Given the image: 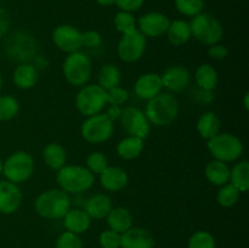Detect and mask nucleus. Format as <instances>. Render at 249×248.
Listing matches in <instances>:
<instances>
[{"instance_id": "13", "label": "nucleus", "mask_w": 249, "mask_h": 248, "mask_svg": "<svg viewBox=\"0 0 249 248\" xmlns=\"http://www.w3.org/2000/svg\"><path fill=\"white\" fill-rule=\"evenodd\" d=\"M170 21L160 12H148L139 18V31L145 36L158 38L167 33Z\"/></svg>"}, {"instance_id": "48", "label": "nucleus", "mask_w": 249, "mask_h": 248, "mask_svg": "<svg viewBox=\"0 0 249 248\" xmlns=\"http://www.w3.org/2000/svg\"><path fill=\"white\" fill-rule=\"evenodd\" d=\"M1 88H2V78L0 75V91H1Z\"/></svg>"}, {"instance_id": "29", "label": "nucleus", "mask_w": 249, "mask_h": 248, "mask_svg": "<svg viewBox=\"0 0 249 248\" xmlns=\"http://www.w3.org/2000/svg\"><path fill=\"white\" fill-rule=\"evenodd\" d=\"M230 184H232L240 192H247L249 189V163L241 160L230 169Z\"/></svg>"}, {"instance_id": "7", "label": "nucleus", "mask_w": 249, "mask_h": 248, "mask_svg": "<svg viewBox=\"0 0 249 248\" xmlns=\"http://www.w3.org/2000/svg\"><path fill=\"white\" fill-rule=\"evenodd\" d=\"M62 71L66 80L70 84L74 87H84L91 75V60L82 51L72 53L66 57Z\"/></svg>"}, {"instance_id": "28", "label": "nucleus", "mask_w": 249, "mask_h": 248, "mask_svg": "<svg viewBox=\"0 0 249 248\" xmlns=\"http://www.w3.org/2000/svg\"><path fill=\"white\" fill-rule=\"evenodd\" d=\"M195 79H196L197 85L201 88L202 90L206 91H212L218 85V72L215 68L212 67L208 63L201 65L196 71L195 74Z\"/></svg>"}, {"instance_id": "9", "label": "nucleus", "mask_w": 249, "mask_h": 248, "mask_svg": "<svg viewBox=\"0 0 249 248\" xmlns=\"http://www.w3.org/2000/svg\"><path fill=\"white\" fill-rule=\"evenodd\" d=\"M114 130L113 122L105 113L88 117L82 124L83 139L90 143H101L108 140Z\"/></svg>"}, {"instance_id": "4", "label": "nucleus", "mask_w": 249, "mask_h": 248, "mask_svg": "<svg viewBox=\"0 0 249 248\" xmlns=\"http://www.w3.org/2000/svg\"><path fill=\"white\" fill-rule=\"evenodd\" d=\"M207 147L214 159L225 163L237 160L242 156L245 148L240 138L229 133H219L218 135L208 140Z\"/></svg>"}, {"instance_id": "5", "label": "nucleus", "mask_w": 249, "mask_h": 248, "mask_svg": "<svg viewBox=\"0 0 249 248\" xmlns=\"http://www.w3.org/2000/svg\"><path fill=\"white\" fill-rule=\"evenodd\" d=\"M189 24L191 29V35L204 45L211 46L218 44L223 38V26L213 15L201 12L194 16L191 23Z\"/></svg>"}, {"instance_id": "3", "label": "nucleus", "mask_w": 249, "mask_h": 248, "mask_svg": "<svg viewBox=\"0 0 249 248\" xmlns=\"http://www.w3.org/2000/svg\"><path fill=\"white\" fill-rule=\"evenodd\" d=\"M94 174L82 165H65L58 169L56 181L67 194H82L94 185Z\"/></svg>"}, {"instance_id": "43", "label": "nucleus", "mask_w": 249, "mask_h": 248, "mask_svg": "<svg viewBox=\"0 0 249 248\" xmlns=\"http://www.w3.org/2000/svg\"><path fill=\"white\" fill-rule=\"evenodd\" d=\"M9 16H7L6 11L2 7H0V39L6 35L7 31H9Z\"/></svg>"}, {"instance_id": "38", "label": "nucleus", "mask_w": 249, "mask_h": 248, "mask_svg": "<svg viewBox=\"0 0 249 248\" xmlns=\"http://www.w3.org/2000/svg\"><path fill=\"white\" fill-rule=\"evenodd\" d=\"M99 242L102 248H121V233L111 229L105 230L100 233Z\"/></svg>"}, {"instance_id": "6", "label": "nucleus", "mask_w": 249, "mask_h": 248, "mask_svg": "<svg viewBox=\"0 0 249 248\" xmlns=\"http://www.w3.org/2000/svg\"><path fill=\"white\" fill-rule=\"evenodd\" d=\"M34 172V159L28 152L16 151L2 162V174L14 184H22L32 177Z\"/></svg>"}, {"instance_id": "30", "label": "nucleus", "mask_w": 249, "mask_h": 248, "mask_svg": "<svg viewBox=\"0 0 249 248\" xmlns=\"http://www.w3.org/2000/svg\"><path fill=\"white\" fill-rule=\"evenodd\" d=\"M121 71L118 70L117 66L111 65V63H107V65L102 66L99 72V75H97L99 85L101 88H104L106 91L118 87L121 84Z\"/></svg>"}, {"instance_id": "11", "label": "nucleus", "mask_w": 249, "mask_h": 248, "mask_svg": "<svg viewBox=\"0 0 249 248\" xmlns=\"http://www.w3.org/2000/svg\"><path fill=\"white\" fill-rule=\"evenodd\" d=\"M146 49V36L139 29L123 34L117 46L119 58L124 62H135L142 57Z\"/></svg>"}, {"instance_id": "16", "label": "nucleus", "mask_w": 249, "mask_h": 248, "mask_svg": "<svg viewBox=\"0 0 249 248\" xmlns=\"http://www.w3.org/2000/svg\"><path fill=\"white\" fill-rule=\"evenodd\" d=\"M155 238L151 231L143 228H130L121 233V248H153Z\"/></svg>"}, {"instance_id": "41", "label": "nucleus", "mask_w": 249, "mask_h": 248, "mask_svg": "<svg viewBox=\"0 0 249 248\" xmlns=\"http://www.w3.org/2000/svg\"><path fill=\"white\" fill-rule=\"evenodd\" d=\"M114 4H117V6L122 10V11L125 12H133L138 11L143 4V0H116Z\"/></svg>"}, {"instance_id": "17", "label": "nucleus", "mask_w": 249, "mask_h": 248, "mask_svg": "<svg viewBox=\"0 0 249 248\" xmlns=\"http://www.w3.org/2000/svg\"><path fill=\"white\" fill-rule=\"evenodd\" d=\"M162 79L157 73H146L138 78L134 85V91L140 99L151 100L162 91Z\"/></svg>"}, {"instance_id": "31", "label": "nucleus", "mask_w": 249, "mask_h": 248, "mask_svg": "<svg viewBox=\"0 0 249 248\" xmlns=\"http://www.w3.org/2000/svg\"><path fill=\"white\" fill-rule=\"evenodd\" d=\"M19 111V104L16 97L11 95L0 96V122H6L15 118Z\"/></svg>"}, {"instance_id": "45", "label": "nucleus", "mask_w": 249, "mask_h": 248, "mask_svg": "<svg viewBox=\"0 0 249 248\" xmlns=\"http://www.w3.org/2000/svg\"><path fill=\"white\" fill-rule=\"evenodd\" d=\"M96 1L99 2L100 5H102V6H111V5L114 4L116 0H96Z\"/></svg>"}, {"instance_id": "33", "label": "nucleus", "mask_w": 249, "mask_h": 248, "mask_svg": "<svg viewBox=\"0 0 249 248\" xmlns=\"http://www.w3.org/2000/svg\"><path fill=\"white\" fill-rule=\"evenodd\" d=\"M114 27L117 31L122 34L130 33V32L136 29V21L135 17L130 14V12L121 11L116 15L114 17Z\"/></svg>"}, {"instance_id": "25", "label": "nucleus", "mask_w": 249, "mask_h": 248, "mask_svg": "<svg viewBox=\"0 0 249 248\" xmlns=\"http://www.w3.org/2000/svg\"><path fill=\"white\" fill-rule=\"evenodd\" d=\"M168 40L175 46H181L185 43L189 41L191 38V29H190V24L186 21L182 19H175V21L170 22L169 27L167 31Z\"/></svg>"}, {"instance_id": "2", "label": "nucleus", "mask_w": 249, "mask_h": 248, "mask_svg": "<svg viewBox=\"0 0 249 248\" xmlns=\"http://www.w3.org/2000/svg\"><path fill=\"white\" fill-rule=\"evenodd\" d=\"M36 212L45 219H62L71 209V198L61 189H51L36 197Z\"/></svg>"}, {"instance_id": "18", "label": "nucleus", "mask_w": 249, "mask_h": 248, "mask_svg": "<svg viewBox=\"0 0 249 248\" xmlns=\"http://www.w3.org/2000/svg\"><path fill=\"white\" fill-rule=\"evenodd\" d=\"M128 174L119 167H107L100 174V182L105 190L111 192L121 191L128 184Z\"/></svg>"}, {"instance_id": "27", "label": "nucleus", "mask_w": 249, "mask_h": 248, "mask_svg": "<svg viewBox=\"0 0 249 248\" xmlns=\"http://www.w3.org/2000/svg\"><path fill=\"white\" fill-rule=\"evenodd\" d=\"M143 150V140L136 136H128L119 141L117 145V153L123 159H134L139 157Z\"/></svg>"}, {"instance_id": "15", "label": "nucleus", "mask_w": 249, "mask_h": 248, "mask_svg": "<svg viewBox=\"0 0 249 248\" xmlns=\"http://www.w3.org/2000/svg\"><path fill=\"white\" fill-rule=\"evenodd\" d=\"M160 79H162L163 87L167 88L168 90L173 92H180L190 85L191 75H190L189 70L186 67L177 65L168 68L160 75Z\"/></svg>"}, {"instance_id": "22", "label": "nucleus", "mask_w": 249, "mask_h": 248, "mask_svg": "<svg viewBox=\"0 0 249 248\" xmlns=\"http://www.w3.org/2000/svg\"><path fill=\"white\" fill-rule=\"evenodd\" d=\"M12 79L15 85L19 89H31L38 80V71L31 63H21L15 68Z\"/></svg>"}, {"instance_id": "26", "label": "nucleus", "mask_w": 249, "mask_h": 248, "mask_svg": "<svg viewBox=\"0 0 249 248\" xmlns=\"http://www.w3.org/2000/svg\"><path fill=\"white\" fill-rule=\"evenodd\" d=\"M43 158L46 164L53 170H58L65 167L67 153L66 150L57 142H51L43 150Z\"/></svg>"}, {"instance_id": "1", "label": "nucleus", "mask_w": 249, "mask_h": 248, "mask_svg": "<svg viewBox=\"0 0 249 248\" xmlns=\"http://www.w3.org/2000/svg\"><path fill=\"white\" fill-rule=\"evenodd\" d=\"M179 113V104L174 95L162 92L148 100L145 114L150 124L156 126H167L175 121Z\"/></svg>"}, {"instance_id": "32", "label": "nucleus", "mask_w": 249, "mask_h": 248, "mask_svg": "<svg viewBox=\"0 0 249 248\" xmlns=\"http://www.w3.org/2000/svg\"><path fill=\"white\" fill-rule=\"evenodd\" d=\"M240 195L241 192L232 184L228 182V184L223 185L220 187V190L218 192V196H216V199H218L220 206L229 208V207H232L237 203L238 198H240Z\"/></svg>"}, {"instance_id": "46", "label": "nucleus", "mask_w": 249, "mask_h": 248, "mask_svg": "<svg viewBox=\"0 0 249 248\" xmlns=\"http://www.w3.org/2000/svg\"><path fill=\"white\" fill-rule=\"evenodd\" d=\"M248 97H249V94H248V92H246V95H245V107H246V109H248V108H249Z\"/></svg>"}, {"instance_id": "19", "label": "nucleus", "mask_w": 249, "mask_h": 248, "mask_svg": "<svg viewBox=\"0 0 249 248\" xmlns=\"http://www.w3.org/2000/svg\"><path fill=\"white\" fill-rule=\"evenodd\" d=\"M62 219L66 230L75 235L87 232L91 223V219L84 209H70Z\"/></svg>"}, {"instance_id": "34", "label": "nucleus", "mask_w": 249, "mask_h": 248, "mask_svg": "<svg viewBox=\"0 0 249 248\" xmlns=\"http://www.w3.org/2000/svg\"><path fill=\"white\" fill-rule=\"evenodd\" d=\"M189 248H216L215 238L208 231H196L190 237Z\"/></svg>"}, {"instance_id": "21", "label": "nucleus", "mask_w": 249, "mask_h": 248, "mask_svg": "<svg viewBox=\"0 0 249 248\" xmlns=\"http://www.w3.org/2000/svg\"><path fill=\"white\" fill-rule=\"evenodd\" d=\"M106 218L109 229L118 233H123L133 228V215L129 209L123 208V207L112 208Z\"/></svg>"}, {"instance_id": "12", "label": "nucleus", "mask_w": 249, "mask_h": 248, "mask_svg": "<svg viewBox=\"0 0 249 248\" xmlns=\"http://www.w3.org/2000/svg\"><path fill=\"white\" fill-rule=\"evenodd\" d=\"M53 41L60 50L67 53H77L83 48L82 33L70 24L56 27L53 33Z\"/></svg>"}, {"instance_id": "23", "label": "nucleus", "mask_w": 249, "mask_h": 248, "mask_svg": "<svg viewBox=\"0 0 249 248\" xmlns=\"http://www.w3.org/2000/svg\"><path fill=\"white\" fill-rule=\"evenodd\" d=\"M204 174L211 184L223 186V185L228 184L230 180V167L228 165V163L213 159L207 164Z\"/></svg>"}, {"instance_id": "40", "label": "nucleus", "mask_w": 249, "mask_h": 248, "mask_svg": "<svg viewBox=\"0 0 249 248\" xmlns=\"http://www.w3.org/2000/svg\"><path fill=\"white\" fill-rule=\"evenodd\" d=\"M82 40L83 46H87V48H97L102 43L101 35L96 31H87L82 33Z\"/></svg>"}, {"instance_id": "42", "label": "nucleus", "mask_w": 249, "mask_h": 248, "mask_svg": "<svg viewBox=\"0 0 249 248\" xmlns=\"http://www.w3.org/2000/svg\"><path fill=\"white\" fill-rule=\"evenodd\" d=\"M228 48L221 45V44H214V45L209 46L208 49V56L214 60H224L228 56Z\"/></svg>"}, {"instance_id": "36", "label": "nucleus", "mask_w": 249, "mask_h": 248, "mask_svg": "<svg viewBox=\"0 0 249 248\" xmlns=\"http://www.w3.org/2000/svg\"><path fill=\"white\" fill-rule=\"evenodd\" d=\"M55 248H84V245L79 235L65 231L56 240Z\"/></svg>"}, {"instance_id": "35", "label": "nucleus", "mask_w": 249, "mask_h": 248, "mask_svg": "<svg viewBox=\"0 0 249 248\" xmlns=\"http://www.w3.org/2000/svg\"><path fill=\"white\" fill-rule=\"evenodd\" d=\"M175 6L178 11L185 16H196L203 10V0H175Z\"/></svg>"}, {"instance_id": "37", "label": "nucleus", "mask_w": 249, "mask_h": 248, "mask_svg": "<svg viewBox=\"0 0 249 248\" xmlns=\"http://www.w3.org/2000/svg\"><path fill=\"white\" fill-rule=\"evenodd\" d=\"M108 167L107 157L101 152H94L87 158V168L92 174H101Z\"/></svg>"}, {"instance_id": "39", "label": "nucleus", "mask_w": 249, "mask_h": 248, "mask_svg": "<svg viewBox=\"0 0 249 248\" xmlns=\"http://www.w3.org/2000/svg\"><path fill=\"white\" fill-rule=\"evenodd\" d=\"M129 99L128 90L122 87H116L113 89L107 91V104L116 105V106H122L125 104Z\"/></svg>"}, {"instance_id": "44", "label": "nucleus", "mask_w": 249, "mask_h": 248, "mask_svg": "<svg viewBox=\"0 0 249 248\" xmlns=\"http://www.w3.org/2000/svg\"><path fill=\"white\" fill-rule=\"evenodd\" d=\"M121 113H122V107L121 106H116V105H109V107L107 108L106 111V116L108 117L109 119H111L112 122L117 121V119H119V117H121Z\"/></svg>"}, {"instance_id": "47", "label": "nucleus", "mask_w": 249, "mask_h": 248, "mask_svg": "<svg viewBox=\"0 0 249 248\" xmlns=\"http://www.w3.org/2000/svg\"><path fill=\"white\" fill-rule=\"evenodd\" d=\"M0 174H2V160L0 159Z\"/></svg>"}, {"instance_id": "10", "label": "nucleus", "mask_w": 249, "mask_h": 248, "mask_svg": "<svg viewBox=\"0 0 249 248\" xmlns=\"http://www.w3.org/2000/svg\"><path fill=\"white\" fill-rule=\"evenodd\" d=\"M119 122L122 128L126 134H129V136H136L143 140L150 134V122L145 112L138 107L126 106L122 108Z\"/></svg>"}, {"instance_id": "24", "label": "nucleus", "mask_w": 249, "mask_h": 248, "mask_svg": "<svg viewBox=\"0 0 249 248\" xmlns=\"http://www.w3.org/2000/svg\"><path fill=\"white\" fill-rule=\"evenodd\" d=\"M220 118L214 112H206L202 114L197 122V130L199 135L206 140H211L220 133Z\"/></svg>"}, {"instance_id": "14", "label": "nucleus", "mask_w": 249, "mask_h": 248, "mask_svg": "<svg viewBox=\"0 0 249 248\" xmlns=\"http://www.w3.org/2000/svg\"><path fill=\"white\" fill-rule=\"evenodd\" d=\"M22 194L19 187L9 180L0 181V213L14 214L19 208Z\"/></svg>"}, {"instance_id": "20", "label": "nucleus", "mask_w": 249, "mask_h": 248, "mask_svg": "<svg viewBox=\"0 0 249 248\" xmlns=\"http://www.w3.org/2000/svg\"><path fill=\"white\" fill-rule=\"evenodd\" d=\"M112 209V199L107 195L96 194L87 201L84 211L90 219H104Z\"/></svg>"}, {"instance_id": "8", "label": "nucleus", "mask_w": 249, "mask_h": 248, "mask_svg": "<svg viewBox=\"0 0 249 248\" xmlns=\"http://www.w3.org/2000/svg\"><path fill=\"white\" fill-rule=\"evenodd\" d=\"M107 105V91L99 84L84 85L75 96L77 109L85 117L101 113Z\"/></svg>"}]
</instances>
